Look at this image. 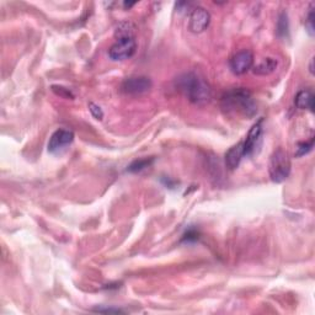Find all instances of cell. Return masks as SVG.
Segmentation results:
<instances>
[{"label": "cell", "instance_id": "obj_1", "mask_svg": "<svg viewBox=\"0 0 315 315\" xmlns=\"http://www.w3.org/2000/svg\"><path fill=\"white\" fill-rule=\"evenodd\" d=\"M175 86L190 103L205 106L212 99V90L202 77L194 72L183 73L175 80Z\"/></svg>", "mask_w": 315, "mask_h": 315}, {"label": "cell", "instance_id": "obj_2", "mask_svg": "<svg viewBox=\"0 0 315 315\" xmlns=\"http://www.w3.org/2000/svg\"><path fill=\"white\" fill-rule=\"evenodd\" d=\"M222 109L228 113H236L249 118L255 116L258 111L251 92L244 87L232 89L222 96Z\"/></svg>", "mask_w": 315, "mask_h": 315}, {"label": "cell", "instance_id": "obj_3", "mask_svg": "<svg viewBox=\"0 0 315 315\" xmlns=\"http://www.w3.org/2000/svg\"><path fill=\"white\" fill-rule=\"evenodd\" d=\"M268 174L273 182L279 183L287 180L291 174V160L284 149H277L271 155Z\"/></svg>", "mask_w": 315, "mask_h": 315}, {"label": "cell", "instance_id": "obj_4", "mask_svg": "<svg viewBox=\"0 0 315 315\" xmlns=\"http://www.w3.org/2000/svg\"><path fill=\"white\" fill-rule=\"evenodd\" d=\"M136 37L134 39H119L116 40V42L111 46L109 49V57L115 62H121V60L130 59L136 53Z\"/></svg>", "mask_w": 315, "mask_h": 315}, {"label": "cell", "instance_id": "obj_5", "mask_svg": "<svg viewBox=\"0 0 315 315\" xmlns=\"http://www.w3.org/2000/svg\"><path fill=\"white\" fill-rule=\"evenodd\" d=\"M254 55L249 49H241L233 55L229 62L230 71L235 75H243L253 68Z\"/></svg>", "mask_w": 315, "mask_h": 315}, {"label": "cell", "instance_id": "obj_6", "mask_svg": "<svg viewBox=\"0 0 315 315\" xmlns=\"http://www.w3.org/2000/svg\"><path fill=\"white\" fill-rule=\"evenodd\" d=\"M74 141V133L69 130H57L52 134L48 142V151L58 154L66 149Z\"/></svg>", "mask_w": 315, "mask_h": 315}, {"label": "cell", "instance_id": "obj_7", "mask_svg": "<svg viewBox=\"0 0 315 315\" xmlns=\"http://www.w3.org/2000/svg\"><path fill=\"white\" fill-rule=\"evenodd\" d=\"M209 22H211V14L205 8L197 7L192 9L188 21L190 31L194 34H201L208 27Z\"/></svg>", "mask_w": 315, "mask_h": 315}, {"label": "cell", "instance_id": "obj_8", "mask_svg": "<svg viewBox=\"0 0 315 315\" xmlns=\"http://www.w3.org/2000/svg\"><path fill=\"white\" fill-rule=\"evenodd\" d=\"M151 87V80L147 77H131L122 83L121 89L124 94H144Z\"/></svg>", "mask_w": 315, "mask_h": 315}, {"label": "cell", "instance_id": "obj_9", "mask_svg": "<svg viewBox=\"0 0 315 315\" xmlns=\"http://www.w3.org/2000/svg\"><path fill=\"white\" fill-rule=\"evenodd\" d=\"M262 122H264V119L260 118L251 128H250L246 138H245V141L243 142L245 155H250V154L254 151V149H255L256 144H258L262 133Z\"/></svg>", "mask_w": 315, "mask_h": 315}, {"label": "cell", "instance_id": "obj_10", "mask_svg": "<svg viewBox=\"0 0 315 315\" xmlns=\"http://www.w3.org/2000/svg\"><path fill=\"white\" fill-rule=\"evenodd\" d=\"M245 155L244 154V145L243 142L238 143V144L232 147L226 153V166L229 169V170H235L239 165H240L241 159Z\"/></svg>", "mask_w": 315, "mask_h": 315}, {"label": "cell", "instance_id": "obj_11", "mask_svg": "<svg viewBox=\"0 0 315 315\" xmlns=\"http://www.w3.org/2000/svg\"><path fill=\"white\" fill-rule=\"evenodd\" d=\"M294 104L300 110H309L314 112V94L310 90H302L297 94Z\"/></svg>", "mask_w": 315, "mask_h": 315}, {"label": "cell", "instance_id": "obj_12", "mask_svg": "<svg viewBox=\"0 0 315 315\" xmlns=\"http://www.w3.org/2000/svg\"><path fill=\"white\" fill-rule=\"evenodd\" d=\"M277 66H278L277 59H275V58L267 57V58H265V59H262L259 64H256V66L254 67L253 72H254V74L262 75V77H265V75L272 74V73L277 69Z\"/></svg>", "mask_w": 315, "mask_h": 315}, {"label": "cell", "instance_id": "obj_13", "mask_svg": "<svg viewBox=\"0 0 315 315\" xmlns=\"http://www.w3.org/2000/svg\"><path fill=\"white\" fill-rule=\"evenodd\" d=\"M136 37V26L131 21L121 22L115 30V39H134Z\"/></svg>", "mask_w": 315, "mask_h": 315}, {"label": "cell", "instance_id": "obj_14", "mask_svg": "<svg viewBox=\"0 0 315 315\" xmlns=\"http://www.w3.org/2000/svg\"><path fill=\"white\" fill-rule=\"evenodd\" d=\"M276 32H277V36L281 37V39L288 37V32H290V22H288V15L286 11H282V13L279 14L278 20H277Z\"/></svg>", "mask_w": 315, "mask_h": 315}, {"label": "cell", "instance_id": "obj_15", "mask_svg": "<svg viewBox=\"0 0 315 315\" xmlns=\"http://www.w3.org/2000/svg\"><path fill=\"white\" fill-rule=\"evenodd\" d=\"M154 158H143V159H137L128 165L127 171L128 173H139V171L144 170L145 168H149L153 164Z\"/></svg>", "mask_w": 315, "mask_h": 315}, {"label": "cell", "instance_id": "obj_16", "mask_svg": "<svg viewBox=\"0 0 315 315\" xmlns=\"http://www.w3.org/2000/svg\"><path fill=\"white\" fill-rule=\"evenodd\" d=\"M313 147H314V139H311L310 142H300L297 144L296 153H294V155H296V158H300V156L305 155V154H308L309 151L313 149Z\"/></svg>", "mask_w": 315, "mask_h": 315}, {"label": "cell", "instance_id": "obj_17", "mask_svg": "<svg viewBox=\"0 0 315 315\" xmlns=\"http://www.w3.org/2000/svg\"><path fill=\"white\" fill-rule=\"evenodd\" d=\"M198 239H200V232H198V229L191 227V228H188L183 233L181 241L182 243H195Z\"/></svg>", "mask_w": 315, "mask_h": 315}, {"label": "cell", "instance_id": "obj_18", "mask_svg": "<svg viewBox=\"0 0 315 315\" xmlns=\"http://www.w3.org/2000/svg\"><path fill=\"white\" fill-rule=\"evenodd\" d=\"M314 4H310V9H309V13L307 15V19H305V28H307L308 34L310 35V36H313L314 35Z\"/></svg>", "mask_w": 315, "mask_h": 315}, {"label": "cell", "instance_id": "obj_19", "mask_svg": "<svg viewBox=\"0 0 315 315\" xmlns=\"http://www.w3.org/2000/svg\"><path fill=\"white\" fill-rule=\"evenodd\" d=\"M52 91H53L54 94H57L58 96H60V98L71 99V100L74 99V95H73V92L71 91V90L67 89V87H64V86L52 85Z\"/></svg>", "mask_w": 315, "mask_h": 315}, {"label": "cell", "instance_id": "obj_20", "mask_svg": "<svg viewBox=\"0 0 315 315\" xmlns=\"http://www.w3.org/2000/svg\"><path fill=\"white\" fill-rule=\"evenodd\" d=\"M89 111L94 118L99 119V121H101V119H103L104 112H103V110H101L100 106H98V105L94 104V103H90L89 104Z\"/></svg>", "mask_w": 315, "mask_h": 315}, {"label": "cell", "instance_id": "obj_21", "mask_svg": "<svg viewBox=\"0 0 315 315\" xmlns=\"http://www.w3.org/2000/svg\"><path fill=\"white\" fill-rule=\"evenodd\" d=\"M94 311H98V313H116V314H119V313H123V311L121 310V309H112V308H109V309H101V308H96L94 309Z\"/></svg>", "mask_w": 315, "mask_h": 315}, {"label": "cell", "instance_id": "obj_22", "mask_svg": "<svg viewBox=\"0 0 315 315\" xmlns=\"http://www.w3.org/2000/svg\"><path fill=\"white\" fill-rule=\"evenodd\" d=\"M163 182H164V185L169 188H174L175 185H176V182L173 181L171 179H169V177H164V179H163Z\"/></svg>", "mask_w": 315, "mask_h": 315}, {"label": "cell", "instance_id": "obj_23", "mask_svg": "<svg viewBox=\"0 0 315 315\" xmlns=\"http://www.w3.org/2000/svg\"><path fill=\"white\" fill-rule=\"evenodd\" d=\"M134 4H136V3H128V2H126V3H123V7L126 8V9H130V8H132Z\"/></svg>", "mask_w": 315, "mask_h": 315}, {"label": "cell", "instance_id": "obj_24", "mask_svg": "<svg viewBox=\"0 0 315 315\" xmlns=\"http://www.w3.org/2000/svg\"><path fill=\"white\" fill-rule=\"evenodd\" d=\"M313 62L314 60L311 59L310 60V66H309V72H310V74H314V69H313Z\"/></svg>", "mask_w": 315, "mask_h": 315}]
</instances>
